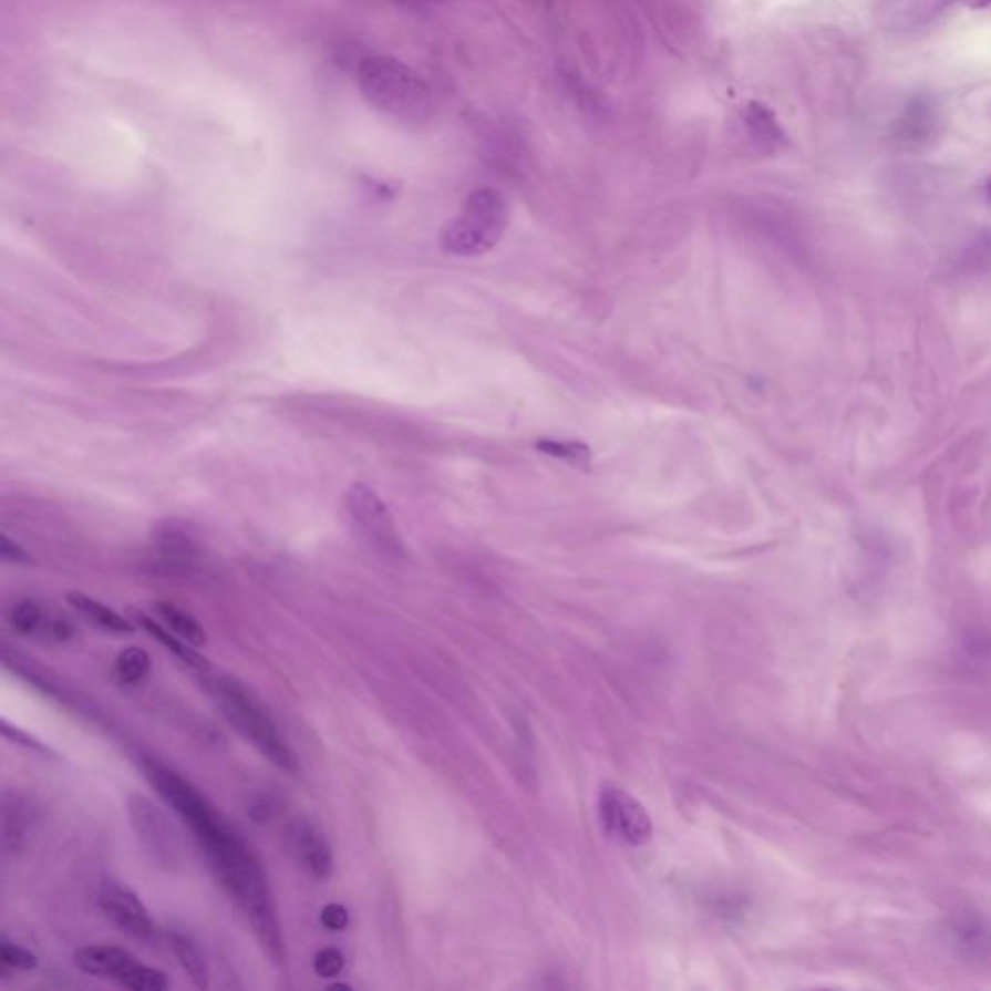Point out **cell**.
Segmentation results:
<instances>
[{"mask_svg":"<svg viewBox=\"0 0 991 991\" xmlns=\"http://www.w3.org/2000/svg\"><path fill=\"white\" fill-rule=\"evenodd\" d=\"M147 781L193 830L211 869L245 912L268 953L283 961V938L261 861L204 792L159 761L144 760Z\"/></svg>","mask_w":991,"mask_h":991,"instance_id":"1","label":"cell"},{"mask_svg":"<svg viewBox=\"0 0 991 991\" xmlns=\"http://www.w3.org/2000/svg\"><path fill=\"white\" fill-rule=\"evenodd\" d=\"M357 84L372 107L401 123H423L434 109L431 85L393 56H367L357 70Z\"/></svg>","mask_w":991,"mask_h":991,"instance_id":"2","label":"cell"},{"mask_svg":"<svg viewBox=\"0 0 991 991\" xmlns=\"http://www.w3.org/2000/svg\"><path fill=\"white\" fill-rule=\"evenodd\" d=\"M206 690L216 701L225 721L231 724L242 739L250 742V745H254L271 765L289 775H299L297 753L292 752L276 721L269 716L260 701L254 698L250 690L233 678L208 680Z\"/></svg>","mask_w":991,"mask_h":991,"instance_id":"3","label":"cell"},{"mask_svg":"<svg viewBox=\"0 0 991 991\" xmlns=\"http://www.w3.org/2000/svg\"><path fill=\"white\" fill-rule=\"evenodd\" d=\"M509 209L504 194L483 186L469 194L462 214L442 233V248L454 256H481L493 250L506 231Z\"/></svg>","mask_w":991,"mask_h":991,"instance_id":"4","label":"cell"},{"mask_svg":"<svg viewBox=\"0 0 991 991\" xmlns=\"http://www.w3.org/2000/svg\"><path fill=\"white\" fill-rule=\"evenodd\" d=\"M126 812L132 829L154 866L165 871H177L183 866V840L169 815L144 794H131L126 798Z\"/></svg>","mask_w":991,"mask_h":991,"instance_id":"5","label":"cell"},{"mask_svg":"<svg viewBox=\"0 0 991 991\" xmlns=\"http://www.w3.org/2000/svg\"><path fill=\"white\" fill-rule=\"evenodd\" d=\"M74 962L85 974L111 980L128 990L163 991L169 988V978L163 970L147 967L121 947H82L74 953Z\"/></svg>","mask_w":991,"mask_h":991,"instance_id":"6","label":"cell"},{"mask_svg":"<svg viewBox=\"0 0 991 991\" xmlns=\"http://www.w3.org/2000/svg\"><path fill=\"white\" fill-rule=\"evenodd\" d=\"M347 509L362 537L385 556H403V545L392 514L370 486L357 483L347 493Z\"/></svg>","mask_w":991,"mask_h":991,"instance_id":"7","label":"cell"},{"mask_svg":"<svg viewBox=\"0 0 991 991\" xmlns=\"http://www.w3.org/2000/svg\"><path fill=\"white\" fill-rule=\"evenodd\" d=\"M599 815L608 835L626 845H646L653 835V822L646 807L628 792L616 786H608L600 792Z\"/></svg>","mask_w":991,"mask_h":991,"instance_id":"8","label":"cell"},{"mask_svg":"<svg viewBox=\"0 0 991 991\" xmlns=\"http://www.w3.org/2000/svg\"><path fill=\"white\" fill-rule=\"evenodd\" d=\"M97 905L101 912L126 936L140 941H154L157 933L154 920L138 895L132 891L128 885L113 879L103 881L97 892Z\"/></svg>","mask_w":991,"mask_h":991,"instance_id":"9","label":"cell"},{"mask_svg":"<svg viewBox=\"0 0 991 991\" xmlns=\"http://www.w3.org/2000/svg\"><path fill=\"white\" fill-rule=\"evenodd\" d=\"M285 840L292 858L316 879H328L333 871V854L328 838L314 823L297 817L285 830Z\"/></svg>","mask_w":991,"mask_h":991,"instance_id":"10","label":"cell"},{"mask_svg":"<svg viewBox=\"0 0 991 991\" xmlns=\"http://www.w3.org/2000/svg\"><path fill=\"white\" fill-rule=\"evenodd\" d=\"M131 615L132 620L138 623L142 630H146L152 638L157 639L169 653L177 657L178 661L185 662L186 667L198 670H208L211 667V662L200 651H194V646H190L185 639L178 638L177 633H173L167 626L155 620L154 616H147L142 610H132Z\"/></svg>","mask_w":991,"mask_h":991,"instance_id":"11","label":"cell"},{"mask_svg":"<svg viewBox=\"0 0 991 991\" xmlns=\"http://www.w3.org/2000/svg\"><path fill=\"white\" fill-rule=\"evenodd\" d=\"M938 128V116L930 103L918 100L905 111L895 124V138L907 146L928 144Z\"/></svg>","mask_w":991,"mask_h":991,"instance_id":"12","label":"cell"},{"mask_svg":"<svg viewBox=\"0 0 991 991\" xmlns=\"http://www.w3.org/2000/svg\"><path fill=\"white\" fill-rule=\"evenodd\" d=\"M66 600L78 615L101 630L111 631V633H134L136 631V626L128 618H124L113 608L103 605L97 599L87 597L84 592H69Z\"/></svg>","mask_w":991,"mask_h":991,"instance_id":"13","label":"cell"},{"mask_svg":"<svg viewBox=\"0 0 991 991\" xmlns=\"http://www.w3.org/2000/svg\"><path fill=\"white\" fill-rule=\"evenodd\" d=\"M744 124L750 136L755 140V144L763 149L771 152V149H778L786 144V134L773 113V109L763 105L760 101L747 103L744 111Z\"/></svg>","mask_w":991,"mask_h":991,"instance_id":"14","label":"cell"},{"mask_svg":"<svg viewBox=\"0 0 991 991\" xmlns=\"http://www.w3.org/2000/svg\"><path fill=\"white\" fill-rule=\"evenodd\" d=\"M154 612L157 616V620L163 626H167L173 633H177L178 638L185 639L194 647L206 646V641H208L206 630L202 628L200 622L190 612H186V610L177 607V605H173V602H165V600L155 602Z\"/></svg>","mask_w":991,"mask_h":991,"instance_id":"15","label":"cell"},{"mask_svg":"<svg viewBox=\"0 0 991 991\" xmlns=\"http://www.w3.org/2000/svg\"><path fill=\"white\" fill-rule=\"evenodd\" d=\"M169 943L173 953L177 957L178 964L183 967L188 978L193 980V984L196 988H200V990H206L209 985V970L208 962L204 959L200 947L196 946L193 939L185 936V933H180V931L169 933Z\"/></svg>","mask_w":991,"mask_h":991,"instance_id":"16","label":"cell"},{"mask_svg":"<svg viewBox=\"0 0 991 991\" xmlns=\"http://www.w3.org/2000/svg\"><path fill=\"white\" fill-rule=\"evenodd\" d=\"M12 630L22 636H45L53 616L45 608L31 599L18 600L8 615Z\"/></svg>","mask_w":991,"mask_h":991,"instance_id":"17","label":"cell"},{"mask_svg":"<svg viewBox=\"0 0 991 991\" xmlns=\"http://www.w3.org/2000/svg\"><path fill=\"white\" fill-rule=\"evenodd\" d=\"M954 943L961 947L964 953L972 957H982L991 951V928L984 920L969 918L954 923Z\"/></svg>","mask_w":991,"mask_h":991,"instance_id":"18","label":"cell"},{"mask_svg":"<svg viewBox=\"0 0 991 991\" xmlns=\"http://www.w3.org/2000/svg\"><path fill=\"white\" fill-rule=\"evenodd\" d=\"M149 670H152V659L142 647H126L116 657V677L124 684L134 685L144 682Z\"/></svg>","mask_w":991,"mask_h":991,"instance_id":"19","label":"cell"},{"mask_svg":"<svg viewBox=\"0 0 991 991\" xmlns=\"http://www.w3.org/2000/svg\"><path fill=\"white\" fill-rule=\"evenodd\" d=\"M537 447L543 454L553 455L579 469H589L591 465V450L577 440H538Z\"/></svg>","mask_w":991,"mask_h":991,"instance_id":"20","label":"cell"},{"mask_svg":"<svg viewBox=\"0 0 991 991\" xmlns=\"http://www.w3.org/2000/svg\"><path fill=\"white\" fill-rule=\"evenodd\" d=\"M23 806L25 804L18 796H4V843L12 848H18L30 822L28 809Z\"/></svg>","mask_w":991,"mask_h":991,"instance_id":"21","label":"cell"},{"mask_svg":"<svg viewBox=\"0 0 991 991\" xmlns=\"http://www.w3.org/2000/svg\"><path fill=\"white\" fill-rule=\"evenodd\" d=\"M0 962L4 969L35 970L39 967L38 954L31 953L25 947L16 946L7 938L0 941Z\"/></svg>","mask_w":991,"mask_h":991,"instance_id":"22","label":"cell"},{"mask_svg":"<svg viewBox=\"0 0 991 991\" xmlns=\"http://www.w3.org/2000/svg\"><path fill=\"white\" fill-rule=\"evenodd\" d=\"M345 957L336 949V947H326L322 951H318L314 957V972L320 978L338 977L343 970Z\"/></svg>","mask_w":991,"mask_h":991,"instance_id":"23","label":"cell"},{"mask_svg":"<svg viewBox=\"0 0 991 991\" xmlns=\"http://www.w3.org/2000/svg\"><path fill=\"white\" fill-rule=\"evenodd\" d=\"M320 922H322L323 928H328L330 931L345 930L347 926H349V910L343 905H339V902H330V905H326L322 908Z\"/></svg>","mask_w":991,"mask_h":991,"instance_id":"24","label":"cell"},{"mask_svg":"<svg viewBox=\"0 0 991 991\" xmlns=\"http://www.w3.org/2000/svg\"><path fill=\"white\" fill-rule=\"evenodd\" d=\"M2 734H4L8 740H12V742H16V744L28 747V750H31V752L41 753V755H53V752H51V750H49L45 744H41L39 740L30 736L28 732L20 731V729H14V726H8V723H2Z\"/></svg>","mask_w":991,"mask_h":991,"instance_id":"25","label":"cell"},{"mask_svg":"<svg viewBox=\"0 0 991 991\" xmlns=\"http://www.w3.org/2000/svg\"><path fill=\"white\" fill-rule=\"evenodd\" d=\"M0 556H2V560L10 561V564H31L30 554L8 537H2L0 540Z\"/></svg>","mask_w":991,"mask_h":991,"instance_id":"26","label":"cell"},{"mask_svg":"<svg viewBox=\"0 0 991 991\" xmlns=\"http://www.w3.org/2000/svg\"><path fill=\"white\" fill-rule=\"evenodd\" d=\"M271 802L268 798H260L252 807H250V815H252L256 822H266L269 815H271Z\"/></svg>","mask_w":991,"mask_h":991,"instance_id":"27","label":"cell"},{"mask_svg":"<svg viewBox=\"0 0 991 991\" xmlns=\"http://www.w3.org/2000/svg\"><path fill=\"white\" fill-rule=\"evenodd\" d=\"M967 7L972 8V10H984V8H991V0H962Z\"/></svg>","mask_w":991,"mask_h":991,"instance_id":"28","label":"cell"},{"mask_svg":"<svg viewBox=\"0 0 991 991\" xmlns=\"http://www.w3.org/2000/svg\"><path fill=\"white\" fill-rule=\"evenodd\" d=\"M988 194H990V200H991V180H990V185H988Z\"/></svg>","mask_w":991,"mask_h":991,"instance_id":"29","label":"cell"},{"mask_svg":"<svg viewBox=\"0 0 991 991\" xmlns=\"http://www.w3.org/2000/svg\"><path fill=\"white\" fill-rule=\"evenodd\" d=\"M416 2H434V0H416Z\"/></svg>","mask_w":991,"mask_h":991,"instance_id":"30","label":"cell"}]
</instances>
